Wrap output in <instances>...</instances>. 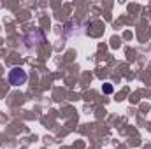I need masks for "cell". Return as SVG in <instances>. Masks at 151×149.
Here are the masks:
<instances>
[{"mask_svg":"<svg viewBox=\"0 0 151 149\" xmlns=\"http://www.w3.org/2000/svg\"><path fill=\"white\" fill-rule=\"evenodd\" d=\"M7 79H9V82H11L12 86H21V84H25V82L28 81V74H27L21 67H14V69L9 70Z\"/></svg>","mask_w":151,"mask_h":149,"instance_id":"6da1fadb","label":"cell"},{"mask_svg":"<svg viewBox=\"0 0 151 149\" xmlns=\"http://www.w3.org/2000/svg\"><path fill=\"white\" fill-rule=\"evenodd\" d=\"M102 90H104V93H113V86H111V84H106Z\"/></svg>","mask_w":151,"mask_h":149,"instance_id":"7a4b0ae2","label":"cell"}]
</instances>
